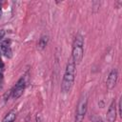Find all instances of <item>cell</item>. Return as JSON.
<instances>
[{
  "label": "cell",
  "mask_w": 122,
  "mask_h": 122,
  "mask_svg": "<svg viewBox=\"0 0 122 122\" xmlns=\"http://www.w3.org/2000/svg\"><path fill=\"white\" fill-rule=\"evenodd\" d=\"M75 73H76L75 63L71 56L67 62L65 72L63 75V80L61 83V91L63 93L70 92V91L71 90L74 83V79H75Z\"/></svg>",
  "instance_id": "6da1fadb"
},
{
  "label": "cell",
  "mask_w": 122,
  "mask_h": 122,
  "mask_svg": "<svg viewBox=\"0 0 122 122\" xmlns=\"http://www.w3.org/2000/svg\"><path fill=\"white\" fill-rule=\"evenodd\" d=\"M84 55V37L77 33L73 39L72 47H71V58L73 59L75 64H79Z\"/></svg>",
  "instance_id": "7a4b0ae2"
},
{
  "label": "cell",
  "mask_w": 122,
  "mask_h": 122,
  "mask_svg": "<svg viewBox=\"0 0 122 122\" xmlns=\"http://www.w3.org/2000/svg\"><path fill=\"white\" fill-rule=\"evenodd\" d=\"M88 109V93H83L76 106L74 122H83Z\"/></svg>",
  "instance_id": "3957f363"
},
{
  "label": "cell",
  "mask_w": 122,
  "mask_h": 122,
  "mask_svg": "<svg viewBox=\"0 0 122 122\" xmlns=\"http://www.w3.org/2000/svg\"><path fill=\"white\" fill-rule=\"evenodd\" d=\"M25 87H26V82H25V79L23 77H21L15 84V86L13 87V89L11 90V96L14 98V99H17L19 98L23 92H24V90H25Z\"/></svg>",
  "instance_id": "277c9868"
},
{
  "label": "cell",
  "mask_w": 122,
  "mask_h": 122,
  "mask_svg": "<svg viewBox=\"0 0 122 122\" xmlns=\"http://www.w3.org/2000/svg\"><path fill=\"white\" fill-rule=\"evenodd\" d=\"M117 79H118V71L116 69H112L109 75H108V78L106 80V87L108 90H112L114 88V86L116 85L117 83Z\"/></svg>",
  "instance_id": "5b68a950"
},
{
  "label": "cell",
  "mask_w": 122,
  "mask_h": 122,
  "mask_svg": "<svg viewBox=\"0 0 122 122\" xmlns=\"http://www.w3.org/2000/svg\"><path fill=\"white\" fill-rule=\"evenodd\" d=\"M0 51L4 56L8 58H10L12 56V51L10 48V39H3L0 41Z\"/></svg>",
  "instance_id": "8992f818"
},
{
  "label": "cell",
  "mask_w": 122,
  "mask_h": 122,
  "mask_svg": "<svg viewBox=\"0 0 122 122\" xmlns=\"http://www.w3.org/2000/svg\"><path fill=\"white\" fill-rule=\"evenodd\" d=\"M116 105H115V100H112L108 111L106 113V121L107 122H114L116 120Z\"/></svg>",
  "instance_id": "52a82bcc"
},
{
  "label": "cell",
  "mask_w": 122,
  "mask_h": 122,
  "mask_svg": "<svg viewBox=\"0 0 122 122\" xmlns=\"http://www.w3.org/2000/svg\"><path fill=\"white\" fill-rule=\"evenodd\" d=\"M16 119V112L15 111H10L2 119V122H14Z\"/></svg>",
  "instance_id": "ba28073f"
},
{
  "label": "cell",
  "mask_w": 122,
  "mask_h": 122,
  "mask_svg": "<svg viewBox=\"0 0 122 122\" xmlns=\"http://www.w3.org/2000/svg\"><path fill=\"white\" fill-rule=\"evenodd\" d=\"M48 42H49V37L47 35H42L40 38H39V41L37 43V48L38 50L42 51L46 48V46L48 45Z\"/></svg>",
  "instance_id": "9c48e42d"
},
{
  "label": "cell",
  "mask_w": 122,
  "mask_h": 122,
  "mask_svg": "<svg viewBox=\"0 0 122 122\" xmlns=\"http://www.w3.org/2000/svg\"><path fill=\"white\" fill-rule=\"evenodd\" d=\"M5 34H6V31H5L4 30H0V41H1V40H3V38H4Z\"/></svg>",
  "instance_id": "30bf717a"
},
{
  "label": "cell",
  "mask_w": 122,
  "mask_h": 122,
  "mask_svg": "<svg viewBox=\"0 0 122 122\" xmlns=\"http://www.w3.org/2000/svg\"><path fill=\"white\" fill-rule=\"evenodd\" d=\"M118 113H119L120 116L122 115V111H121V99H120L119 102H118Z\"/></svg>",
  "instance_id": "8fae6325"
},
{
  "label": "cell",
  "mask_w": 122,
  "mask_h": 122,
  "mask_svg": "<svg viewBox=\"0 0 122 122\" xmlns=\"http://www.w3.org/2000/svg\"><path fill=\"white\" fill-rule=\"evenodd\" d=\"M1 8H2V4H1V3H0V16H1V10H2V9H1Z\"/></svg>",
  "instance_id": "7c38bea8"
},
{
  "label": "cell",
  "mask_w": 122,
  "mask_h": 122,
  "mask_svg": "<svg viewBox=\"0 0 122 122\" xmlns=\"http://www.w3.org/2000/svg\"><path fill=\"white\" fill-rule=\"evenodd\" d=\"M96 122H104V121H103V120H102V119H98V120H97V121H96Z\"/></svg>",
  "instance_id": "4fadbf2b"
}]
</instances>
